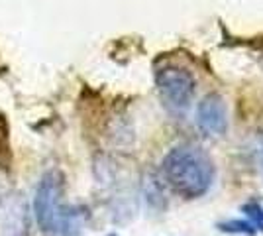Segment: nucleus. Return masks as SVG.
I'll use <instances>...</instances> for the list:
<instances>
[{
  "mask_svg": "<svg viewBox=\"0 0 263 236\" xmlns=\"http://www.w3.org/2000/svg\"><path fill=\"white\" fill-rule=\"evenodd\" d=\"M163 181L183 199H198L214 183V164L204 150L193 144L171 148L161 159Z\"/></svg>",
  "mask_w": 263,
  "mask_h": 236,
  "instance_id": "f257e3e1",
  "label": "nucleus"
},
{
  "mask_svg": "<svg viewBox=\"0 0 263 236\" xmlns=\"http://www.w3.org/2000/svg\"><path fill=\"white\" fill-rule=\"evenodd\" d=\"M65 187V175L59 169H49L42 175V179L33 193V216L42 232L53 234L59 214L63 211L61 195Z\"/></svg>",
  "mask_w": 263,
  "mask_h": 236,
  "instance_id": "f03ea898",
  "label": "nucleus"
},
{
  "mask_svg": "<svg viewBox=\"0 0 263 236\" xmlns=\"http://www.w3.org/2000/svg\"><path fill=\"white\" fill-rule=\"evenodd\" d=\"M155 85L161 93V99L171 111L185 113L195 99L197 79L185 67L165 65L155 73Z\"/></svg>",
  "mask_w": 263,
  "mask_h": 236,
  "instance_id": "7ed1b4c3",
  "label": "nucleus"
},
{
  "mask_svg": "<svg viewBox=\"0 0 263 236\" xmlns=\"http://www.w3.org/2000/svg\"><path fill=\"white\" fill-rule=\"evenodd\" d=\"M30 232V207L22 193H8L0 201V236H26Z\"/></svg>",
  "mask_w": 263,
  "mask_h": 236,
  "instance_id": "20e7f679",
  "label": "nucleus"
},
{
  "mask_svg": "<svg viewBox=\"0 0 263 236\" xmlns=\"http://www.w3.org/2000/svg\"><path fill=\"white\" fill-rule=\"evenodd\" d=\"M198 128L206 136H222L228 128L226 101L218 93H210L197 106Z\"/></svg>",
  "mask_w": 263,
  "mask_h": 236,
  "instance_id": "39448f33",
  "label": "nucleus"
},
{
  "mask_svg": "<svg viewBox=\"0 0 263 236\" xmlns=\"http://www.w3.org/2000/svg\"><path fill=\"white\" fill-rule=\"evenodd\" d=\"M87 223V211L83 207H65L59 214L53 236H79Z\"/></svg>",
  "mask_w": 263,
  "mask_h": 236,
  "instance_id": "423d86ee",
  "label": "nucleus"
},
{
  "mask_svg": "<svg viewBox=\"0 0 263 236\" xmlns=\"http://www.w3.org/2000/svg\"><path fill=\"white\" fill-rule=\"evenodd\" d=\"M220 226V230L222 232H228V234H248L252 236L257 232V228L250 223V221H228V223H222Z\"/></svg>",
  "mask_w": 263,
  "mask_h": 236,
  "instance_id": "0eeeda50",
  "label": "nucleus"
},
{
  "mask_svg": "<svg viewBox=\"0 0 263 236\" xmlns=\"http://www.w3.org/2000/svg\"><path fill=\"white\" fill-rule=\"evenodd\" d=\"M110 236H116V234H110Z\"/></svg>",
  "mask_w": 263,
  "mask_h": 236,
  "instance_id": "6e6552de",
  "label": "nucleus"
}]
</instances>
